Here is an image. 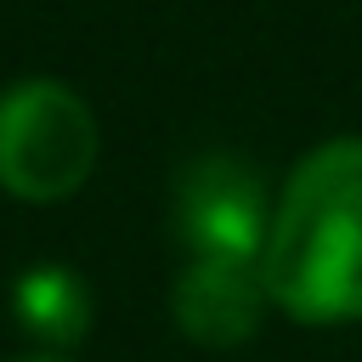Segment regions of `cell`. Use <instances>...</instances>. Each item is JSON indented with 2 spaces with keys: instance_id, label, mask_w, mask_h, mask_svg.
Listing matches in <instances>:
<instances>
[{
  "instance_id": "obj_3",
  "label": "cell",
  "mask_w": 362,
  "mask_h": 362,
  "mask_svg": "<svg viewBox=\"0 0 362 362\" xmlns=\"http://www.w3.org/2000/svg\"><path fill=\"white\" fill-rule=\"evenodd\" d=\"M175 232L192 249V260H255L266 255L272 232V198L260 187V170L238 153H204L175 181Z\"/></svg>"
},
{
  "instance_id": "obj_5",
  "label": "cell",
  "mask_w": 362,
  "mask_h": 362,
  "mask_svg": "<svg viewBox=\"0 0 362 362\" xmlns=\"http://www.w3.org/2000/svg\"><path fill=\"white\" fill-rule=\"evenodd\" d=\"M11 311L40 345L68 351V345H79L90 334L96 300H90V288H85V277L74 266H28L11 283Z\"/></svg>"
},
{
  "instance_id": "obj_1",
  "label": "cell",
  "mask_w": 362,
  "mask_h": 362,
  "mask_svg": "<svg viewBox=\"0 0 362 362\" xmlns=\"http://www.w3.org/2000/svg\"><path fill=\"white\" fill-rule=\"evenodd\" d=\"M260 277L272 305L305 328L362 322V136H334L288 170Z\"/></svg>"
},
{
  "instance_id": "obj_4",
  "label": "cell",
  "mask_w": 362,
  "mask_h": 362,
  "mask_svg": "<svg viewBox=\"0 0 362 362\" xmlns=\"http://www.w3.org/2000/svg\"><path fill=\"white\" fill-rule=\"evenodd\" d=\"M272 294L255 260H187V272L170 288L175 328L204 351H238L260 334Z\"/></svg>"
},
{
  "instance_id": "obj_2",
  "label": "cell",
  "mask_w": 362,
  "mask_h": 362,
  "mask_svg": "<svg viewBox=\"0 0 362 362\" xmlns=\"http://www.w3.org/2000/svg\"><path fill=\"white\" fill-rule=\"evenodd\" d=\"M96 170V113L57 79H23L0 96V187L23 204L74 198Z\"/></svg>"
},
{
  "instance_id": "obj_6",
  "label": "cell",
  "mask_w": 362,
  "mask_h": 362,
  "mask_svg": "<svg viewBox=\"0 0 362 362\" xmlns=\"http://www.w3.org/2000/svg\"><path fill=\"white\" fill-rule=\"evenodd\" d=\"M17 362H62V356H45V351H40V356H17Z\"/></svg>"
}]
</instances>
